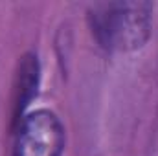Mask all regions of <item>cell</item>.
I'll return each instance as SVG.
<instances>
[{
  "label": "cell",
  "mask_w": 158,
  "mask_h": 156,
  "mask_svg": "<svg viewBox=\"0 0 158 156\" xmlns=\"http://www.w3.org/2000/svg\"><path fill=\"white\" fill-rule=\"evenodd\" d=\"M92 33L98 42L114 51L140 48L151 31V6L145 2L98 4L90 11Z\"/></svg>",
  "instance_id": "1"
},
{
  "label": "cell",
  "mask_w": 158,
  "mask_h": 156,
  "mask_svg": "<svg viewBox=\"0 0 158 156\" xmlns=\"http://www.w3.org/2000/svg\"><path fill=\"white\" fill-rule=\"evenodd\" d=\"M64 129L50 110H35L22 119L15 156H61Z\"/></svg>",
  "instance_id": "2"
},
{
  "label": "cell",
  "mask_w": 158,
  "mask_h": 156,
  "mask_svg": "<svg viewBox=\"0 0 158 156\" xmlns=\"http://www.w3.org/2000/svg\"><path fill=\"white\" fill-rule=\"evenodd\" d=\"M37 77H39V66L35 57L26 55L22 59L20 70H19V83H17V99H15V112L17 116L22 112V109L28 105V101L37 92Z\"/></svg>",
  "instance_id": "3"
}]
</instances>
